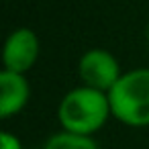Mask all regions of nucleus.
I'll list each match as a JSON object with an SVG mask.
<instances>
[{
    "label": "nucleus",
    "instance_id": "nucleus-1",
    "mask_svg": "<svg viewBox=\"0 0 149 149\" xmlns=\"http://www.w3.org/2000/svg\"><path fill=\"white\" fill-rule=\"evenodd\" d=\"M108 118H112L108 92L84 84L65 92L57 104V123L72 133L94 135L108 123Z\"/></svg>",
    "mask_w": 149,
    "mask_h": 149
},
{
    "label": "nucleus",
    "instance_id": "nucleus-2",
    "mask_svg": "<svg viewBox=\"0 0 149 149\" xmlns=\"http://www.w3.org/2000/svg\"><path fill=\"white\" fill-rule=\"evenodd\" d=\"M112 118L125 127H149V68L123 72L116 84L108 90Z\"/></svg>",
    "mask_w": 149,
    "mask_h": 149
},
{
    "label": "nucleus",
    "instance_id": "nucleus-3",
    "mask_svg": "<svg viewBox=\"0 0 149 149\" xmlns=\"http://www.w3.org/2000/svg\"><path fill=\"white\" fill-rule=\"evenodd\" d=\"M78 76L84 86L108 92L116 84V80L123 76V72H120L118 59L108 49L94 47L82 53L78 61Z\"/></svg>",
    "mask_w": 149,
    "mask_h": 149
},
{
    "label": "nucleus",
    "instance_id": "nucleus-4",
    "mask_svg": "<svg viewBox=\"0 0 149 149\" xmlns=\"http://www.w3.org/2000/svg\"><path fill=\"white\" fill-rule=\"evenodd\" d=\"M39 53H41V45H39L37 33L29 27H19L4 41L2 65H4V70L27 74L35 68Z\"/></svg>",
    "mask_w": 149,
    "mask_h": 149
},
{
    "label": "nucleus",
    "instance_id": "nucleus-5",
    "mask_svg": "<svg viewBox=\"0 0 149 149\" xmlns=\"http://www.w3.org/2000/svg\"><path fill=\"white\" fill-rule=\"evenodd\" d=\"M31 98V86L27 74L2 70L0 72V116L10 118L19 114Z\"/></svg>",
    "mask_w": 149,
    "mask_h": 149
},
{
    "label": "nucleus",
    "instance_id": "nucleus-6",
    "mask_svg": "<svg viewBox=\"0 0 149 149\" xmlns=\"http://www.w3.org/2000/svg\"><path fill=\"white\" fill-rule=\"evenodd\" d=\"M43 149H100V145L94 135H80L61 129L45 141Z\"/></svg>",
    "mask_w": 149,
    "mask_h": 149
},
{
    "label": "nucleus",
    "instance_id": "nucleus-7",
    "mask_svg": "<svg viewBox=\"0 0 149 149\" xmlns=\"http://www.w3.org/2000/svg\"><path fill=\"white\" fill-rule=\"evenodd\" d=\"M0 149H25L21 139L10 133V131H2L0 133Z\"/></svg>",
    "mask_w": 149,
    "mask_h": 149
},
{
    "label": "nucleus",
    "instance_id": "nucleus-8",
    "mask_svg": "<svg viewBox=\"0 0 149 149\" xmlns=\"http://www.w3.org/2000/svg\"><path fill=\"white\" fill-rule=\"evenodd\" d=\"M147 41H149V25H147Z\"/></svg>",
    "mask_w": 149,
    "mask_h": 149
}]
</instances>
